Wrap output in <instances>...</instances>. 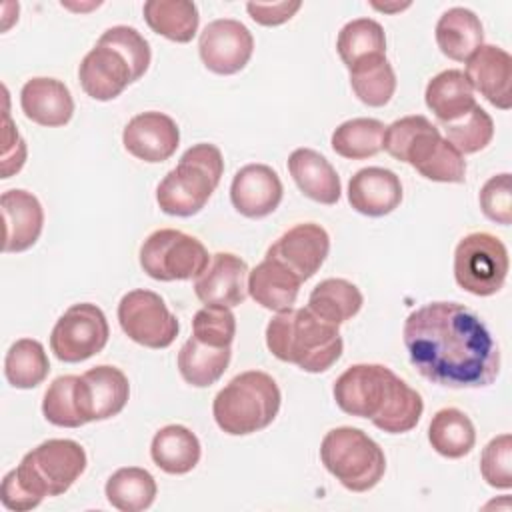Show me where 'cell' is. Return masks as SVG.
I'll return each mask as SVG.
<instances>
[{"label":"cell","mask_w":512,"mask_h":512,"mask_svg":"<svg viewBox=\"0 0 512 512\" xmlns=\"http://www.w3.org/2000/svg\"><path fill=\"white\" fill-rule=\"evenodd\" d=\"M372 6L376 8V10H382V12H400V10H404V8H408L410 6V2H404V4H378V2H372Z\"/></svg>","instance_id":"cell-45"},{"label":"cell","mask_w":512,"mask_h":512,"mask_svg":"<svg viewBox=\"0 0 512 512\" xmlns=\"http://www.w3.org/2000/svg\"><path fill=\"white\" fill-rule=\"evenodd\" d=\"M330 250L328 232L314 222H302L286 230L266 252L272 258L296 274L302 282L312 278L324 264Z\"/></svg>","instance_id":"cell-15"},{"label":"cell","mask_w":512,"mask_h":512,"mask_svg":"<svg viewBox=\"0 0 512 512\" xmlns=\"http://www.w3.org/2000/svg\"><path fill=\"white\" fill-rule=\"evenodd\" d=\"M200 442L182 424L160 428L150 444L152 462L166 474H188L200 462Z\"/></svg>","instance_id":"cell-28"},{"label":"cell","mask_w":512,"mask_h":512,"mask_svg":"<svg viewBox=\"0 0 512 512\" xmlns=\"http://www.w3.org/2000/svg\"><path fill=\"white\" fill-rule=\"evenodd\" d=\"M324 468L350 492L372 490L386 472L384 450L360 428L338 426L320 444Z\"/></svg>","instance_id":"cell-8"},{"label":"cell","mask_w":512,"mask_h":512,"mask_svg":"<svg viewBox=\"0 0 512 512\" xmlns=\"http://www.w3.org/2000/svg\"><path fill=\"white\" fill-rule=\"evenodd\" d=\"M478 200L486 218L502 226L512 224V188L508 172L488 178L480 188Z\"/></svg>","instance_id":"cell-43"},{"label":"cell","mask_w":512,"mask_h":512,"mask_svg":"<svg viewBox=\"0 0 512 512\" xmlns=\"http://www.w3.org/2000/svg\"><path fill=\"white\" fill-rule=\"evenodd\" d=\"M282 402L276 380L260 370L234 376L212 402L218 428L230 436H246L268 428Z\"/></svg>","instance_id":"cell-6"},{"label":"cell","mask_w":512,"mask_h":512,"mask_svg":"<svg viewBox=\"0 0 512 512\" xmlns=\"http://www.w3.org/2000/svg\"><path fill=\"white\" fill-rule=\"evenodd\" d=\"M128 396V378L116 366H94L76 378V404L84 424L118 416Z\"/></svg>","instance_id":"cell-14"},{"label":"cell","mask_w":512,"mask_h":512,"mask_svg":"<svg viewBox=\"0 0 512 512\" xmlns=\"http://www.w3.org/2000/svg\"><path fill=\"white\" fill-rule=\"evenodd\" d=\"M122 144L134 158L156 164L168 160L176 152L180 130L164 112H140L124 126Z\"/></svg>","instance_id":"cell-17"},{"label":"cell","mask_w":512,"mask_h":512,"mask_svg":"<svg viewBox=\"0 0 512 512\" xmlns=\"http://www.w3.org/2000/svg\"><path fill=\"white\" fill-rule=\"evenodd\" d=\"M446 134V140L464 156L484 150L494 136V122L482 106H474L466 116L440 124Z\"/></svg>","instance_id":"cell-38"},{"label":"cell","mask_w":512,"mask_h":512,"mask_svg":"<svg viewBox=\"0 0 512 512\" xmlns=\"http://www.w3.org/2000/svg\"><path fill=\"white\" fill-rule=\"evenodd\" d=\"M412 366L432 384L464 390L490 386L500 352L480 316L458 302H428L402 328Z\"/></svg>","instance_id":"cell-1"},{"label":"cell","mask_w":512,"mask_h":512,"mask_svg":"<svg viewBox=\"0 0 512 512\" xmlns=\"http://www.w3.org/2000/svg\"><path fill=\"white\" fill-rule=\"evenodd\" d=\"M106 500L120 512H142L152 506L158 486L154 476L138 466L118 468L106 482Z\"/></svg>","instance_id":"cell-33"},{"label":"cell","mask_w":512,"mask_h":512,"mask_svg":"<svg viewBox=\"0 0 512 512\" xmlns=\"http://www.w3.org/2000/svg\"><path fill=\"white\" fill-rule=\"evenodd\" d=\"M86 464V452L76 440L52 438L38 444L2 478L4 508L26 512L46 496L64 494L82 476Z\"/></svg>","instance_id":"cell-3"},{"label":"cell","mask_w":512,"mask_h":512,"mask_svg":"<svg viewBox=\"0 0 512 512\" xmlns=\"http://www.w3.org/2000/svg\"><path fill=\"white\" fill-rule=\"evenodd\" d=\"M508 250L488 232L466 234L454 250L456 284L474 296L496 294L508 276Z\"/></svg>","instance_id":"cell-10"},{"label":"cell","mask_w":512,"mask_h":512,"mask_svg":"<svg viewBox=\"0 0 512 512\" xmlns=\"http://www.w3.org/2000/svg\"><path fill=\"white\" fill-rule=\"evenodd\" d=\"M434 36L440 52L454 62H466L484 44L480 18L462 6L448 8L438 18Z\"/></svg>","instance_id":"cell-26"},{"label":"cell","mask_w":512,"mask_h":512,"mask_svg":"<svg viewBox=\"0 0 512 512\" xmlns=\"http://www.w3.org/2000/svg\"><path fill=\"white\" fill-rule=\"evenodd\" d=\"M50 362L44 346L34 338L16 340L4 358V376L10 386L30 390L48 378Z\"/></svg>","instance_id":"cell-35"},{"label":"cell","mask_w":512,"mask_h":512,"mask_svg":"<svg viewBox=\"0 0 512 512\" xmlns=\"http://www.w3.org/2000/svg\"><path fill=\"white\" fill-rule=\"evenodd\" d=\"M336 50L348 70L366 58L384 56L386 54L384 28L372 18L350 20L338 32Z\"/></svg>","instance_id":"cell-36"},{"label":"cell","mask_w":512,"mask_h":512,"mask_svg":"<svg viewBox=\"0 0 512 512\" xmlns=\"http://www.w3.org/2000/svg\"><path fill=\"white\" fill-rule=\"evenodd\" d=\"M282 182L276 170L266 164L242 166L230 184V200L236 212L246 218H264L282 202Z\"/></svg>","instance_id":"cell-18"},{"label":"cell","mask_w":512,"mask_h":512,"mask_svg":"<svg viewBox=\"0 0 512 512\" xmlns=\"http://www.w3.org/2000/svg\"><path fill=\"white\" fill-rule=\"evenodd\" d=\"M248 264L232 252H216L194 280V294L204 306H240L248 296Z\"/></svg>","instance_id":"cell-16"},{"label":"cell","mask_w":512,"mask_h":512,"mask_svg":"<svg viewBox=\"0 0 512 512\" xmlns=\"http://www.w3.org/2000/svg\"><path fill=\"white\" fill-rule=\"evenodd\" d=\"M386 126L376 118H352L342 122L330 138L332 150L348 160L372 158L382 150Z\"/></svg>","instance_id":"cell-37"},{"label":"cell","mask_w":512,"mask_h":512,"mask_svg":"<svg viewBox=\"0 0 512 512\" xmlns=\"http://www.w3.org/2000/svg\"><path fill=\"white\" fill-rule=\"evenodd\" d=\"M230 356V346H208L192 336L184 342V346L178 352V372L186 384L194 388H206L222 378L230 364Z\"/></svg>","instance_id":"cell-31"},{"label":"cell","mask_w":512,"mask_h":512,"mask_svg":"<svg viewBox=\"0 0 512 512\" xmlns=\"http://www.w3.org/2000/svg\"><path fill=\"white\" fill-rule=\"evenodd\" d=\"M348 202L358 214L370 218L386 216L402 202L400 178L388 168H362L348 182Z\"/></svg>","instance_id":"cell-22"},{"label":"cell","mask_w":512,"mask_h":512,"mask_svg":"<svg viewBox=\"0 0 512 512\" xmlns=\"http://www.w3.org/2000/svg\"><path fill=\"white\" fill-rule=\"evenodd\" d=\"M210 264L204 244L180 230H154L140 246L142 270L160 282L196 280Z\"/></svg>","instance_id":"cell-9"},{"label":"cell","mask_w":512,"mask_h":512,"mask_svg":"<svg viewBox=\"0 0 512 512\" xmlns=\"http://www.w3.org/2000/svg\"><path fill=\"white\" fill-rule=\"evenodd\" d=\"M300 286L302 280L272 258H264L248 272V294L266 310L282 312L292 308Z\"/></svg>","instance_id":"cell-25"},{"label":"cell","mask_w":512,"mask_h":512,"mask_svg":"<svg viewBox=\"0 0 512 512\" xmlns=\"http://www.w3.org/2000/svg\"><path fill=\"white\" fill-rule=\"evenodd\" d=\"M426 106L436 116L438 124L454 122L466 116L476 106L474 88L462 70H442L428 80L424 92Z\"/></svg>","instance_id":"cell-27"},{"label":"cell","mask_w":512,"mask_h":512,"mask_svg":"<svg viewBox=\"0 0 512 512\" xmlns=\"http://www.w3.org/2000/svg\"><path fill=\"white\" fill-rule=\"evenodd\" d=\"M76 378L74 374L58 376L52 380L42 400L44 418L60 428H80L84 420L76 404Z\"/></svg>","instance_id":"cell-39"},{"label":"cell","mask_w":512,"mask_h":512,"mask_svg":"<svg viewBox=\"0 0 512 512\" xmlns=\"http://www.w3.org/2000/svg\"><path fill=\"white\" fill-rule=\"evenodd\" d=\"M142 12L152 32L172 42L186 44L198 32L200 14L190 0H148L144 2Z\"/></svg>","instance_id":"cell-30"},{"label":"cell","mask_w":512,"mask_h":512,"mask_svg":"<svg viewBox=\"0 0 512 512\" xmlns=\"http://www.w3.org/2000/svg\"><path fill=\"white\" fill-rule=\"evenodd\" d=\"M78 80L90 98L108 102L134 82V74L128 60L118 50L96 42L78 66Z\"/></svg>","instance_id":"cell-19"},{"label":"cell","mask_w":512,"mask_h":512,"mask_svg":"<svg viewBox=\"0 0 512 512\" xmlns=\"http://www.w3.org/2000/svg\"><path fill=\"white\" fill-rule=\"evenodd\" d=\"M266 346L278 360L320 374L336 364L344 342L338 326L320 320L308 308H288L268 322Z\"/></svg>","instance_id":"cell-4"},{"label":"cell","mask_w":512,"mask_h":512,"mask_svg":"<svg viewBox=\"0 0 512 512\" xmlns=\"http://www.w3.org/2000/svg\"><path fill=\"white\" fill-rule=\"evenodd\" d=\"M118 322L132 342L152 350L168 348L180 330L176 316L168 310L162 296L146 288L122 296L118 302Z\"/></svg>","instance_id":"cell-11"},{"label":"cell","mask_w":512,"mask_h":512,"mask_svg":"<svg viewBox=\"0 0 512 512\" xmlns=\"http://www.w3.org/2000/svg\"><path fill=\"white\" fill-rule=\"evenodd\" d=\"M20 108L34 124L58 128L70 122L74 114V100L62 80L36 76L24 82L20 90Z\"/></svg>","instance_id":"cell-23"},{"label":"cell","mask_w":512,"mask_h":512,"mask_svg":"<svg viewBox=\"0 0 512 512\" xmlns=\"http://www.w3.org/2000/svg\"><path fill=\"white\" fill-rule=\"evenodd\" d=\"M466 78L492 106H512V56L494 44H482L466 60Z\"/></svg>","instance_id":"cell-20"},{"label":"cell","mask_w":512,"mask_h":512,"mask_svg":"<svg viewBox=\"0 0 512 512\" xmlns=\"http://www.w3.org/2000/svg\"><path fill=\"white\" fill-rule=\"evenodd\" d=\"M192 336L216 348L232 346L236 336V318L230 308L204 306L192 318Z\"/></svg>","instance_id":"cell-41"},{"label":"cell","mask_w":512,"mask_h":512,"mask_svg":"<svg viewBox=\"0 0 512 512\" xmlns=\"http://www.w3.org/2000/svg\"><path fill=\"white\" fill-rule=\"evenodd\" d=\"M288 172L304 196L318 204L338 202L342 186L334 166L312 148H296L288 156Z\"/></svg>","instance_id":"cell-24"},{"label":"cell","mask_w":512,"mask_h":512,"mask_svg":"<svg viewBox=\"0 0 512 512\" xmlns=\"http://www.w3.org/2000/svg\"><path fill=\"white\" fill-rule=\"evenodd\" d=\"M98 44L118 50L128 60L132 74H134V82L146 74V70L150 66V58H152L150 44L136 28L124 26V24L112 26L102 32V36L98 38Z\"/></svg>","instance_id":"cell-40"},{"label":"cell","mask_w":512,"mask_h":512,"mask_svg":"<svg viewBox=\"0 0 512 512\" xmlns=\"http://www.w3.org/2000/svg\"><path fill=\"white\" fill-rule=\"evenodd\" d=\"M4 238L2 250L24 252L36 244L44 226V210L40 200L22 188L6 190L0 198Z\"/></svg>","instance_id":"cell-21"},{"label":"cell","mask_w":512,"mask_h":512,"mask_svg":"<svg viewBox=\"0 0 512 512\" xmlns=\"http://www.w3.org/2000/svg\"><path fill=\"white\" fill-rule=\"evenodd\" d=\"M110 328L104 312L92 302L72 304L50 332V348L62 362L76 364L102 352Z\"/></svg>","instance_id":"cell-12"},{"label":"cell","mask_w":512,"mask_h":512,"mask_svg":"<svg viewBox=\"0 0 512 512\" xmlns=\"http://www.w3.org/2000/svg\"><path fill=\"white\" fill-rule=\"evenodd\" d=\"M350 86L356 98L372 108H380L390 102L396 92V74L392 64L384 56H372L350 70Z\"/></svg>","instance_id":"cell-34"},{"label":"cell","mask_w":512,"mask_h":512,"mask_svg":"<svg viewBox=\"0 0 512 512\" xmlns=\"http://www.w3.org/2000/svg\"><path fill=\"white\" fill-rule=\"evenodd\" d=\"M430 446L444 458H464L476 444L472 420L458 408L438 410L428 426Z\"/></svg>","instance_id":"cell-32"},{"label":"cell","mask_w":512,"mask_h":512,"mask_svg":"<svg viewBox=\"0 0 512 512\" xmlns=\"http://www.w3.org/2000/svg\"><path fill=\"white\" fill-rule=\"evenodd\" d=\"M338 408L350 416L368 418L388 434L410 432L424 412L422 396L382 364H354L332 388Z\"/></svg>","instance_id":"cell-2"},{"label":"cell","mask_w":512,"mask_h":512,"mask_svg":"<svg viewBox=\"0 0 512 512\" xmlns=\"http://www.w3.org/2000/svg\"><path fill=\"white\" fill-rule=\"evenodd\" d=\"M364 304L358 286L344 278H326L318 282L308 296V310L320 320L340 326L360 312Z\"/></svg>","instance_id":"cell-29"},{"label":"cell","mask_w":512,"mask_h":512,"mask_svg":"<svg viewBox=\"0 0 512 512\" xmlns=\"http://www.w3.org/2000/svg\"><path fill=\"white\" fill-rule=\"evenodd\" d=\"M302 8L300 0H290V2H248L246 10L250 18L262 26H278L288 22L298 10Z\"/></svg>","instance_id":"cell-44"},{"label":"cell","mask_w":512,"mask_h":512,"mask_svg":"<svg viewBox=\"0 0 512 512\" xmlns=\"http://www.w3.org/2000/svg\"><path fill=\"white\" fill-rule=\"evenodd\" d=\"M222 172L224 160L218 146L208 142L190 146L156 188L160 210L180 218L198 214L216 190Z\"/></svg>","instance_id":"cell-7"},{"label":"cell","mask_w":512,"mask_h":512,"mask_svg":"<svg viewBox=\"0 0 512 512\" xmlns=\"http://www.w3.org/2000/svg\"><path fill=\"white\" fill-rule=\"evenodd\" d=\"M204 66L220 76L240 72L254 52L252 32L234 18H218L204 26L198 38Z\"/></svg>","instance_id":"cell-13"},{"label":"cell","mask_w":512,"mask_h":512,"mask_svg":"<svg viewBox=\"0 0 512 512\" xmlns=\"http://www.w3.org/2000/svg\"><path fill=\"white\" fill-rule=\"evenodd\" d=\"M480 474L488 486L512 488V436L508 432L492 438L480 456Z\"/></svg>","instance_id":"cell-42"},{"label":"cell","mask_w":512,"mask_h":512,"mask_svg":"<svg viewBox=\"0 0 512 512\" xmlns=\"http://www.w3.org/2000/svg\"><path fill=\"white\" fill-rule=\"evenodd\" d=\"M382 150L410 164L426 180L458 184L466 178L464 156L422 114L404 116L386 126Z\"/></svg>","instance_id":"cell-5"}]
</instances>
